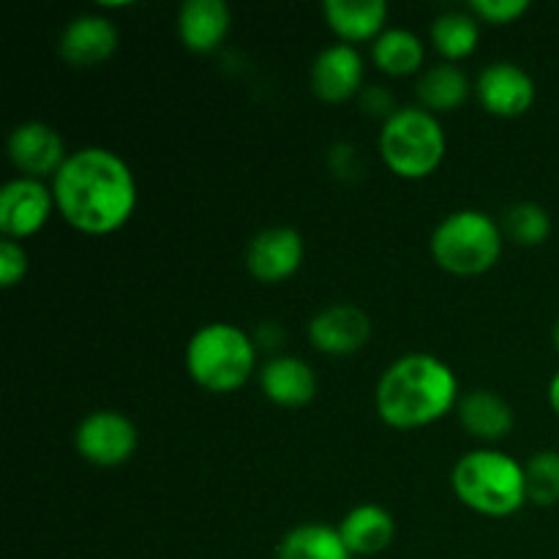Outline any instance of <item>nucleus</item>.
Here are the masks:
<instances>
[{"mask_svg":"<svg viewBox=\"0 0 559 559\" xmlns=\"http://www.w3.org/2000/svg\"><path fill=\"white\" fill-rule=\"evenodd\" d=\"M527 0H473L469 11L489 25H511L519 16L527 14Z\"/></svg>","mask_w":559,"mask_h":559,"instance_id":"obj_26","label":"nucleus"},{"mask_svg":"<svg viewBox=\"0 0 559 559\" xmlns=\"http://www.w3.org/2000/svg\"><path fill=\"white\" fill-rule=\"evenodd\" d=\"M364 85V60L349 44H333L317 55L311 66V91L328 104H342L353 98Z\"/></svg>","mask_w":559,"mask_h":559,"instance_id":"obj_14","label":"nucleus"},{"mask_svg":"<svg viewBox=\"0 0 559 559\" xmlns=\"http://www.w3.org/2000/svg\"><path fill=\"white\" fill-rule=\"evenodd\" d=\"M451 486L469 511L491 519L511 516L527 502L524 467L495 448L464 453L453 467Z\"/></svg>","mask_w":559,"mask_h":559,"instance_id":"obj_3","label":"nucleus"},{"mask_svg":"<svg viewBox=\"0 0 559 559\" xmlns=\"http://www.w3.org/2000/svg\"><path fill=\"white\" fill-rule=\"evenodd\" d=\"M257 366V347L238 325H202L186 347V371L211 393H233L249 382Z\"/></svg>","mask_w":559,"mask_h":559,"instance_id":"obj_4","label":"nucleus"},{"mask_svg":"<svg viewBox=\"0 0 559 559\" xmlns=\"http://www.w3.org/2000/svg\"><path fill=\"white\" fill-rule=\"evenodd\" d=\"M459 420L473 437L484 442H497L511 435L513 409L511 404L495 391H469L459 399Z\"/></svg>","mask_w":559,"mask_h":559,"instance_id":"obj_19","label":"nucleus"},{"mask_svg":"<svg viewBox=\"0 0 559 559\" xmlns=\"http://www.w3.org/2000/svg\"><path fill=\"white\" fill-rule=\"evenodd\" d=\"M55 207L85 235H109L123 227L136 207V180L129 164L107 147L69 153L52 178Z\"/></svg>","mask_w":559,"mask_h":559,"instance_id":"obj_1","label":"nucleus"},{"mask_svg":"<svg viewBox=\"0 0 559 559\" xmlns=\"http://www.w3.org/2000/svg\"><path fill=\"white\" fill-rule=\"evenodd\" d=\"M527 478V500L535 506H557L559 502V453L538 451L524 464Z\"/></svg>","mask_w":559,"mask_h":559,"instance_id":"obj_25","label":"nucleus"},{"mask_svg":"<svg viewBox=\"0 0 559 559\" xmlns=\"http://www.w3.org/2000/svg\"><path fill=\"white\" fill-rule=\"evenodd\" d=\"M60 58L76 69H91L112 58L118 49V27L102 14H80L60 33Z\"/></svg>","mask_w":559,"mask_h":559,"instance_id":"obj_13","label":"nucleus"},{"mask_svg":"<svg viewBox=\"0 0 559 559\" xmlns=\"http://www.w3.org/2000/svg\"><path fill=\"white\" fill-rule=\"evenodd\" d=\"M371 338V317L360 306L336 304L309 322V342L320 353L347 358L360 353Z\"/></svg>","mask_w":559,"mask_h":559,"instance_id":"obj_11","label":"nucleus"},{"mask_svg":"<svg viewBox=\"0 0 559 559\" xmlns=\"http://www.w3.org/2000/svg\"><path fill=\"white\" fill-rule=\"evenodd\" d=\"M27 273V251L22 249L16 240L5 238L0 243V284L5 289L14 287L22 276Z\"/></svg>","mask_w":559,"mask_h":559,"instance_id":"obj_27","label":"nucleus"},{"mask_svg":"<svg viewBox=\"0 0 559 559\" xmlns=\"http://www.w3.org/2000/svg\"><path fill=\"white\" fill-rule=\"evenodd\" d=\"M459 404V380L435 355H404L377 385V413L393 429H424Z\"/></svg>","mask_w":559,"mask_h":559,"instance_id":"obj_2","label":"nucleus"},{"mask_svg":"<svg viewBox=\"0 0 559 559\" xmlns=\"http://www.w3.org/2000/svg\"><path fill=\"white\" fill-rule=\"evenodd\" d=\"M475 91H478L486 112L497 115V118H519L535 102L533 76L519 69L516 63H508V60L486 66L480 71Z\"/></svg>","mask_w":559,"mask_h":559,"instance_id":"obj_12","label":"nucleus"},{"mask_svg":"<svg viewBox=\"0 0 559 559\" xmlns=\"http://www.w3.org/2000/svg\"><path fill=\"white\" fill-rule=\"evenodd\" d=\"M322 14L342 44L353 47L380 36L388 22V3L385 0H325Z\"/></svg>","mask_w":559,"mask_h":559,"instance_id":"obj_17","label":"nucleus"},{"mask_svg":"<svg viewBox=\"0 0 559 559\" xmlns=\"http://www.w3.org/2000/svg\"><path fill=\"white\" fill-rule=\"evenodd\" d=\"M336 530L349 555L358 557L380 555L396 538V522H393V516L385 508L374 506V502L353 508Z\"/></svg>","mask_w":559,"mask_h":559,"instance_id":"obj_18","label":"nucleus"},{"mask_svg":"<svg viewBox=\"0 0 559 559\" xmlns=\"http://www.w3.org/2000/svg\"><path fill=\"white\" fill-rule=\"evenodd\" d=\"M424 41L415 33L393 27L382 31L371 44V60L382 74L391 76H409L424 66Z\"/></svg>","mask_w":559,"mask_h":559,"instance_id":"obj_21","label":"nucleus"},{"mask_svg":"<svg viewBox=\"0 0 559 559\" xmlns=\"http://www.w3.org/2000/svg\"><path fill=\"white\" fill-rule=\"evenodd\" d=\"M76 453L96 467H120L136 451V426L115 409H98L82 418L74 435Z\"/></svg>","mask_w":559,"mask_h":559,"instance_id":"obj_7","label":"nucleus"},{"mask_svg":"<svg viewBox=\"0 0 559 559\" xmlns=\"http://www.w3.org/2000/svg\"><path fill=\"white\" fill-rule=\"evenodd\" d=\"M304 238L293 227H267L249 240L246 267L262 284H278L295 276L304 262Z\"/></svg>","mask_w":559,"mask_h":559,"instance_id":"obj_10","label":"nucleus"},{"mask_svg":"<svg viewBox=\"0 0 559 559\" xmlns=\"http://www.w3.org/2000/svg\"><path fill=\"white\" fill-rule=\"evenodd\" d=\"M233 14L224 0H186L178 14L180 41L189 52L207 55L227 38Z\"/></svg>","mask_w":559,"mask_h":559,"instance_id":"obj_15","label":"nucleus"},{"mask_svg":"<svg viewBox=\"0 0 559 559\" xmlns=\"http://www.w3.org/2000/svg\"><path fill=\"white\" fill-rule=\"evenodd\" d=\"M260 388L278 407H306L317 396V377L306 360L282 355L262 366Z\"/></svg>","mask_w":559,"mask_h":559,"instance_id":"obj_16","label":"nucleus"},{"mask_svg":"<svg viewBox=\"0 0 559 559\" xmlns=\"http://www.w3.org/2000/svg\"><path fill=\"white\" fill-rule=\"evenodd\" d=\"M502 229L519 246H540L551 235V218L535 202H519V205L508 207Z\"/></svg>","mask_w":559,"mask_h":559,"instance_id":"obj_24","label":"nucleus"},{"mask_svg":"<svg viewBox=\"0 0 559 559\" xmlns=\"http://www.w3.org/2000/svg\"><path fill=\"white\" fill-rule=\"evenodd\" d=\"M55 194L44 180L16 178L0 191V233L9 240H25L49 222Z\"/></svg>","mask_w":559,"mask_h":559,"instance_id":"obj_8","label":"nucleus"},{"mask_svg":"<svg viewBox=\"0 0 559 559\" xmlns=\"http://www.w3.org/2000/svg\"><path fill=\"white\" fill-rule=\"evenodd\" d=\"M480 41V25L475 14L464 11H445L431 25V44L445 58V63L462 60L475 52Z\"/></svg>","mask_w":559,"mask_h":559,"instance_id":"obj_23","label":"nucleus"},{"mask_svg":"<svg viewBox=\"0 0 559 559\" xmlns=\"http://www.w3.org/2000/svg\"><path fill=\"white\" fill-rule=\"evenodd\" d=\"M385 167L404 180L429 178L445 158V131L424 107H402L385 118L380 134Z\"/></svg>","mask_w":559,"mask_h":559,"instance_id":"obj_5","label":"nucleus"},{"mask_svg":"<svg viewBox=\"0 0 559 559\" xmlns=\"http://www.w3.org/2000/svg\"><path fill=\"white\" fill-rule=\"evenodd\" d=\"M9 158L22 178L44 180L49 175L55 178L69 156H66L63 136L52 126L27 120L9 134Z\"/></svg>","mask_w":559,"mask_h":559,"instance_id":"obj_9","label":"nucleus"},{"mask_svg":"<svg viewBox=\"0 0 559 559\" xmlns=\"http://www.w3.org/2000/svg\"><path fill=\"white\" fill-rule=\"evenodd\" d=\"M415 91H418V98L426 112H453V109L467 102L469 80L459 66L437 63L420 74Z\"/></svg>","mask_w":559,"mask_h":559,"instance_id":"obj_20","label":"nucleus"},{"mask_svg":"<svg viewBox=\"0 0 559 559\" xmlns=\"http://www.w3.org/2000/svg\"><path fill=\"white\" fill-rule=\"evenodd\" d=\"M549 404H551V409H555V413L559 415V371H557L555 380H551V385H549Z\"/></svg>","mask_w":559,"mask_h":559,"instance_id":"obj_28","label":"nucleus"},{"mask_svg":"<svg viewBox=\"0 0 559 559\" xmlns=\"http://www.w3.org/2000/svg\"><path fill=\"white\" fill-rule=\"evenodd\" d=\"M502 229L489 213L456 211L431 233V257L453 276H480L500 262Z\"/></svg>","mask_w":559,"mask_h":559,"instance_id":"obj_6","label":"nucleus"},{"mask_svg":"<svg viewBox=\"0 0 559 559\" xmlns=\"http://www.w3.org/2000/svg\"><path fill=\"white\" fill-rule=\"evenodd\" d=\"M555 347H557V353H559V322L555 325Z\"/></svg>","mask_w":559,"mask_h":559,"instance_id":"obj_29","label":"nucleus"},{"mask_svg":"<svg viewBox=\"0 0 559 559\" xmlns=\"http://www.w3.org/2000/svg\"><path fill=\"white\" fill-rule=\"evenodd\" d=\"M338 530L328 524H300L289 530L278 546V559H349Z\"/></svg>","mask_w":559,"mask_h":559,"instance_id":"obj_22","label":"nucleus"}]
</instances>
